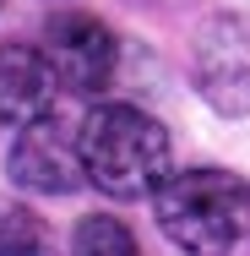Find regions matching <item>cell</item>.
<instances>
[{
    "label": "cell",
    "mask_w": 250,
    "mask_h": 256,
    "mask_svg": "<svg viewBox=\"0 0 250 256\" xmlns=\"http://www.w3.org/2000/svg\"><path fill=\"white\" fill-rule=\"evenodd\" d=\"M11 180L22 191H38V196H71L87 174H82V148H76V131L60 120V114H38L27 126H16V142H11Z\"/></svg>",
    "instance_id": "5b68a950"
},
{
    "label": "cell",
    "mask_w": 250,
    "mask_h": 256,
    "mask_svg": "<svg viewBox=\"0 0 250 256\" xmlns=\"http://www.w3.org/2000/svg\"><path fill=\"white\" fill-rule=\"evenodd\" d=\"M158 229L191 256H229L250 229V186L234 169H180L152 191Z\"/></svg>",
    "instance_id": "7a4b0ae2"
},
{
    "label": "cell",
    "mask_w": 250,
    "mask_h": 256,
    "mask_svg": "<svg viewBox=\"0 0 250 256\" xmlns=\"http://www.w3.org/2000/svg\"><path fill=\"white\" fill-rule=\"evenodd\" d=\"M71 256H142V251H136V234L114 212H87L71 234Z\"/></svg>",
    "instance_id": "ba28073f"
},
{
    "label": "cell",
    "mask_w": 250,
    "mask_h": 256,
    "mask_svg": "<svg viewBox=\"0 0 250 256\" xmlns=\"http://www.w3.org/2000/svg\"><path fill=\"white\" fill-rule=\"evenodd\" d=\"M0 256H60V251H54L44 218L0 196Z\"/></svg>",
    "instance_id": "52a82bcc"
},
{
    "label": "cell",
    "mask_w": 250,
    "mask_h": 256,
    "mask_svg": "<svg viewBox=\"0 0 250 256\" xmlns=\"http://www.w3.org/2000/svg\"><path fill=\"white\" fill-rule=\"evenodd\" d=\"M191 82L223 120L250 114V16L218 11L191 38Z\"/></svg>",
    "instance_id": "3957f363"
},
{
    "label": "cell",
    "mask_w": 250,
    "mask_h": 256,
    "mask_svg": "<svg viewBox=\"0 0 250 256\" xmlns=\"http://www.w3.org/2000/svg\"><path fill=\"white\" fill-rule=\"evenodd\" d=\"M44 54H49V66H54V76H60L65 93L93 98V93H103L114 82L120 44H114V33L93 11H60L44 28Z\"/></svg>",
    "instance_id": "277c9868"
},
{
    "label": "cell",
    "mask_w": 250,
    "mask_h": 256,
    "mask_svg": "<svg viewBox=\"0 0 250 256\" xmlns=\"http://www.w3.org/2000/svg\"><path fill=\"white\" fill-rule=\"evenodd\" d=\"M54 76L49 54L44 50H27V44H0V126H27L49 109Z\"/></svg>",
    "instance_id": "8992f818"
},
{
    "label": "cell",
    "mask_w": 250,
    "mask_h": 256,
    "mask_svg": "<svg viewBox=\"0 0 250 256\" xmlns=\"http://www.w3.org/2000/svg\"><path fill=\"white\" fill-rule=\"evenodd\" d=\"M82 174L114 202L152 196L169 180V131L136 104H98L76 126Z\"/></svg>",
    "instance_id": "6da1fadb"
}]
</instances>
